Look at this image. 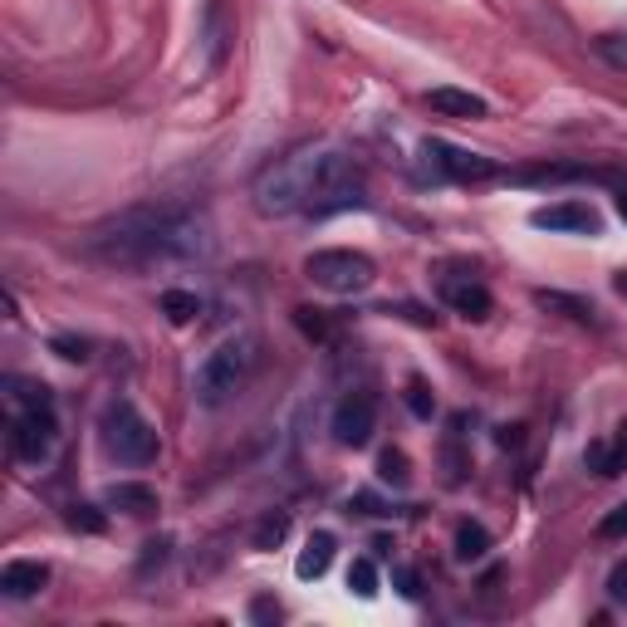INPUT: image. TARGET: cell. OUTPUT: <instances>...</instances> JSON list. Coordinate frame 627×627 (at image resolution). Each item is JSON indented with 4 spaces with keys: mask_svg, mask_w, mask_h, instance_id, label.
<instances>
[{
    "mask_svg": "<svg viewBox=\"0 0 627 627\" xmlns=\"http://www.w3.org/2000/svg\"><path fill=\"white\" fill-rule=\"evenodd\" d=\"M256 211L260 216H333V211L368 206L358 162L348 147L314 138V143L289 147L256 177Z\"/></svg>",
    "mask_w": 627,
    "mask_h": 627,
    "instance_id": "6da1fadb",
    "label": "cell"
},
{
    "mask_svg": "<svg viewBox=\"0 0 627 627\" xmlns=\"http://www.w3.org/2000/svg\"><path fill=\"white\" fill-rule=\"evenodd\" d=\"M88 256L108 265H171V260H201L211 250V226L201 211L187 206H133L108 216L88 230Z\"/></svg>",
    "mask_w": 627,
    "mask_h": 627,
    "instance_id": "7a4b0ae2",
    "label": "cell"
},
{
    "mask_svg": "<svg viewBox=\"0 0 627 627\" xmlns=\"http://www.w3.org/2000/svg\"><path fill=\"white\" fill-rule=\"evenodd\" d=\"M98 441H104V451L118 461V466H133V471L153 466L157 451H162L157 427L128 398H114L104 407V417H98Z\"/></svg>",
    "mask_w": 627,
    "mask_h": 627,
    "instance_id": "3957f363",
    "label": "cell"
},
{
    "mask_svg": "<svg viewBox=\"0 0 627 627\" xmlns=\"http://www.w3.org/2000/svg\"><path fill=\"white\" fill-rule=\"evenodd\" d=\"M250 363H256L250 339H226L216 353H206V363L197 368V402L201 407H221V402L236 398L250 378Z\"/></svg>",
    "mask_w": 627,
    "mask_h": 627,
    "instance_id": "277c9868",
    "label": "cell"
},
{
    "mask_svg": "<svg viewBox=\"0 0 627 627\" xmlns=\"http://www.w3.org/2000/svg\"><path fill=\"white\" fill-rule=\"evenodd\" d=\"M305 275L329 295H363L378 280V265L363 250H314L305 260Z\"/></svg>",
    "mask_w": 627,
    "mask_h": 627,
    "instance_id": "5b68a950",
    "label": "cell"
},
{
    "mask_svg": "<svg viewBox=\"0 0 627 627\" xmlns=\"http://www.w3.org/2000/svg\"><path fill=\"white\" fill-rule=\"evenodd\" d=\"M55 441H59L55 402H25V407H15V417H10V451H15V461L39 466V461H49Z\"/></svg>",
    "mask_w": 627,
    "mask_h": 627,
    "instance_id": "8992f818",
    "label": "cell"
},
{
    "mask_svg": "<svg viewBox=\"0 0 627 627\" xmlns=\"http://www.w3.org/2000/svg\"><path fill=\"white\" fill-rule=\"evenodd\" d=\"M422 162H427V177H437V181H490L500 171L490 157L466 153L457 143H441V138L422 143Z\"/></svg>",
    "mask_w": 627,
    "mask_h": 627,
    "instance_id": "52a82bcc",
    "label": "cell"
},
{
    "mask_svg": "<svg viewBox=\"0 0 627 627\" xmlns=\"http://www.w3.org/2000/svg\"><path fill=\"white\" fill-rule=\"evenodd\" d=\"M333 441L348 451H363L372 441V431H378V398L372 392H348V398L333 407Z\"/></svg>",
    "mask_w": 627,
    "mask_h": 627,
    "instance_id": "ba28073f",
    "label": "cell"
},
{
    "mask_svg": "<svg viewBox=\"0 0 627 627\" xmlns=\"http://www.w3.org/2000/svg\"><path fill=\"white\" fill-rule=\"evenodd\" d=\"M534 226L540 230H564V236H599L603 230V216L589 206V201H554V206H540L534 211Z\"/></svg>",
    "mask_w": 627,
    "mask_h": 627,
    "instance_id": "9c48e42d",
    "label": "cell"
},
{
    "mask_svg": "<svg viewBox=\"0 0 627 627\" xmlns=\"http://www.w3.org/2000/svg\"><path fill=\"white\" fill-rule=\"evenodd\" d=\"M45 583H49V569L39 559H10L5 573H0V593L5 599H35Z\"/></svg>",
    "mask_w": 627,
    "mask_h": 627,
    "instance_id": "30bf717a",
    "label": "cell"
},
{
    "mask_svg": "<svg viewBox=\"0 0 627 627\" xmlns=\"http://www.w3.org/2000/svg\"><path fill=\"white\" fill-rule=\"evenodd\" d=\"M441 299H447L461 319H485V314L495 309L490 289H485L481 280H447V285H441Z\"/></svg>",
    "mask_w": 627,
    "mask_h": 627,
    "instance_id": "8fae6325",
    "label": "cell"
},
{
    "mask_svg": "<svg viewBox=\"0 0 627 627\" xmlns=\"http://www.w3.org/2000/svg\"><path fill=\"white\" fill-rule=\"evenodd\" d=\"M427 108H431V114H441V118H485V114H490V104H485L481 94H466V88H451V84L431 88Z\"/></svg>",
    "mask_w": 627,
    "mask_h": 627,
    "instance_id": "7c38bea8",
    "label": "cell"
},
{
    "mask_svg": "<svg viewBox=\"0 0 627 627\" xmlns=\"http://www.w3.org/2000/svg\"><path fill=\"white\" fill-rule=\"evenodd\" d=\"M583 466H589L593 475H623L627 471V422L618 427V437L613 441H589V451H583Z\"/></svg>",
    "mask_w": 627,
    "mask_h": 627,
    "instance_id": "4fadbf2b",
    "label": "cell"
},
{
    "mask_svg": "<svg viewBox=\"0 0 627 627\" xmlns=\"http://www.w3.org/2000/svg\"><path fill=\"white\" fill-rule=\"evenodd\" d=\"M329 564H333V534H309L305 540V549H299V559H295V573L299 579H323V573H329Z\"/></svg>",
    "mask_w": 627,
    "mask_h": 627,
    "instance_id": "5bb4252c",
    "label": "cell"
},
{
    "mask_svg": "<svg viewBox=\"0 0 627 627\" xmlns=\"http://www.w3.org/2000/svg\"><path fill=\"white\" fill-rule=\"evenodd\" d=\"M108 505L123 514H153L157 510V490L143 481H118L114 490H108Z\"/></svg>",
    "mask_w": 627,
    "mask_h": 627,
    "instance_id": "9a60e30c",
    "label": "cell"
},
{
    "mask_svg": "<svg viewBox=\"0 0 627 627\" xmlns=\"http://www.w3.org/2000/svg\"><path fill=\"white\" fill-rule=\"evenodd\" d=\"M534 305H540V309H559L564 319H573V323H599V309H593L589 299L564 295V289H540V295H534Z\"/></svg>",
    "mask_w": 627,
    "mask_h": 627,
    "instance_id": "2e32d148",
    "label": "cell"
},
{
    "mask_svg": "<svg viewBox=\"0 0 627 627\" xmlns=\"http://www.w3.org/2000/svg\"><path fill=\"white\" fill-rule=\"evenodd\" d=\"M485 554H490V530H485V524H475V520L457 524V559L461 564H475V559H485Z\"/></svg>",
    "mask_w": 627,
    "mask_h": 627,
    "instance_id": "e0dca14e",
    "label": "cell"
},
{
    "mask_svg": "<svg viewBox=\"0 0 627 627\" xmlns=\"http://www.w3.org/2000/svg\"><path fill=\"white\" fill-rule=\"evenodd\" d=\"M378 481L382 485H398V490H407L412 485V461H407V451H398V447H388L378 457Z\"/></svg>",
    "mask_w": 627,
    "mask_h": 627,
    "instance_id": "ac0fdd59",
    "label": "cell"
},
{
    "mask_svg": "<svg viewBox=\"0 0 627 627\" xmlns=\"http://www.w3.org/2000/svg\"><path fill=\"white\" fill-rule=\"evenodd\" d=\"M162 314H167L171 323H191L201 314V299L191 295V289H162Z\"/></svg>",
    "mask_w": 627,
    "mask_h": 627,
    "instance_id": "d6986e66",
    "label": "cell"
},
{
    "mask_svg": "<svg viewBox=\"0 0 627 627\" xmlns=\"http://www.w3.org/2000/svg\"><path fill=\"white\" fill-rule=\"evenodd\" d=\"M206 39H211V55H206V64L211 69H221V59H226V20H221V0H211L206 5Z\"/></svg>",
    "mask_w": 627,
    "mask_h": 627,
    "instance_id": "ffe728a7",
    "label": "cell"
},
{
    "mask_svg": "<svg viewBox=\"0 0 627 627\" xmlns=\"http://www.w3.org/2000/svg\"><path fill=\"white\" fill-rule=\"evenodd\" d=\"M348 589L358 599H378V564L372 559H353L348 564Z\"/></svg>",
    "mask_w": 627,
    "mask_h": 627,
    "instance_id": "44dd1931",
    "label": "cell"
},
{
    "mask_svg": "<svg viewBox=\"0 0 627 627\" xmlns=\"http://www.w3.org/2000/svg\"><path fill=\"white\" fill-rule=\"evenodd\" d=\"M285 534H289V520H285V514H265V520H260V530H256V549H275Z\"/></svg>",
    "mask_w": 627,
    "mask_h": 627,
    "instance_id": "7402d4cb",
    "label": "cell"
},
{
    "mask_svg": "<svg viewBox=\"0 0 627 627\" xmlns=\"http://www.w3.org/2000/svg\"><path fill=\"white\" fill-rule=\"evenodd\" d=\"M407 407H412V417H422V422H427L431 412H437V398H431V388H427L422 378L407 382Z\"/></svg>",
    "mask_w": 627,
    "mask_h": 627,
    "instance_id": "603a6c76",
    "label": "cell"
},
{
    "mask_svg": "<svg viewBox=\"0 0 627 627\" xmlns=\"http://www.w3.org/2000/svg\"><path fill=\"white\" fill-rule=\"evenodd\" d=\"M69 524H74V530H84V534H104V514L94 510V505H69V514H64Z\"/></svg>",
    "mask_w": 627,
    "mask_h": 627,
    "instance_id": "cb8c5ba5",
    "label": "cell"
},
{
    "mask_svg": "<svg viewBox=\"0 0 627 627\" xmlns=\"http://www.w3.org/2000/svg\"><path fill=\"white\" fill-rule=\"evenodd\" d=\"M593 49H599V59H608L613 69H627V35H599Z\"/></svg>",
    "mask_w": 627,
    "mask_h": 627,
    "instance_id": "d4e9b609",
    "label": "cell"
},
{
    "mask_svg": "<svg viewBox=\"0 0 627 627\" xmlns=\"http://www.w3.org/2000/svg\"><path fill=\"white\" fill-rule=\"evenodd\" d=\"M143 564H138V573H143V579H147V573H153V569H162V564H167V554H171V540H167V534H162V540H147L143 544Z\"/></svg>",
    "mask_w": 627,
    "mask_h": 627,
    "instance_id": "484cf974",
    "label": "cell"
},
{
    "mask_svg": "<svg viewBox=\"0 0 627 627\" xmlns=\"http://www.w3.org/2000/svg\"><path fill=\"white\" fill-rule=\"evenodd\" d=\"M49 348H55L59 358H69V363H84V358H88V339H69V333L49 339Z\"/></svg>",
    "mask_w": 627,
    "mask_h": 627,
    "instance_id": "4316f807",
    "label": "cell"
},
{
    "mask_svg": "<svg viewBox=\"0 0 627 627\" xmlns=\"http://www.w3.org/2000/svg\"><path fill=\"white\" fill-rule=\"evenodd\" d=\"M392 583H398L402 599H422V579H417V569H412V564H398V569H392Z\"/></svg>",
    "mask_w": 627,
    "mask_h": 627,
    "instance_id": "83f0119b",
    "label": "cell"
},
{
    "mask_svg": "<svg viewBox=\"0 0 627 627\" xmlns=\"http://www.w3.org/2000/svg\"><path fill=\"white\" fill-rule=\"evenodd\" d=\"M599 534H603V540H627V500L618 505V510H608V514H603Z\"/></svg>",
    "mask_w": 627,
    "mask_h": 627,
    "instance_id": "f1b7e54d",
    "label": "cell"
},
{
    "mask_svg": "<svg viewBox=\"0 0 627 627\" xmlns=\"http://www.w3.org/2000/svg\"><path fill=\"white\" fill-rule=\"evenodd\" d=\"M295 323L309 333V339H323V319H319V309H295Z\"/></svg>",
    "mask_w": 627,
    "mask_h": 627,
    "instance_id": "f546056e",
    "label": "cell"
},
{
    "mask_svg": "<svg viewBox=\"0 0 627 627\" xmlns=\"http://www.w3.org/2000/svg\"><path fill=\"white\" fill-rule=\"evenodd\" d=\"M250 618H256V623H280V603L275 599H256V603H250Z\"/></svg>",
    "mask_w": 627,
    "mask_h": 627,
    "instance_id": "4dcf8cb0",
    "label": "cell"
},
{
    "mask_svg": "<svg viewBox=\"0 0 627 627\" xmlns=\"http://www.w3.org/2000/svg\"><path fill=\"white\" fill-rule=\"evenodd\" d=\"M608 599L613 603H627V564H618V569L608 573Z\"/></svg>",
    "mask_w": 627,
    "mask_h": 627,
    "instance_id": "1f68e13d",
    "label": "cell"
},
{
    "mask_svg": "<svg viewBox=\"0 0 627 627\" xmlns=\"http://www.w3.org/2000/svg\"><path fill=\"white\" fill-rule=\"evenodd\" d=\"M372 554H378V559H392V540H382L378 534V540H372Z\"/></svg>",
    "mask_w": 627,
    "mask_h": 627,
    "instance_id": "d6a6232c",
    "label": "cell"
},
{
    "mask_svg": "<svg viewBox=\"0 0 627 627\" xmlns=\"http://www.w3.org/2000/svg\"><path fill=\"white\" fill-rule=\"evenodd\" d=\"M618 216L627 221V187H618Z\"/></svg>",
    "mask_w": 627,
    "mask_h": 627,
    "instance_id": "836d02e7",
    "label": "cell"
},
{
    "mask_svg": "<svg viewBox=\"0 0 627 627\" xmlns=\"http://www.w3.org/2000/svg\"><path fill=\"white\" fill-rule=\"evenodd\" d=\"M613 285H618V295L627 299V270H618V280H613Z\"/></svg>",
    "mask_w": 627,
    "mask_h": 627,
    "instance_id": "e575fe53",
    "label": "cell"
}]
</instances>
